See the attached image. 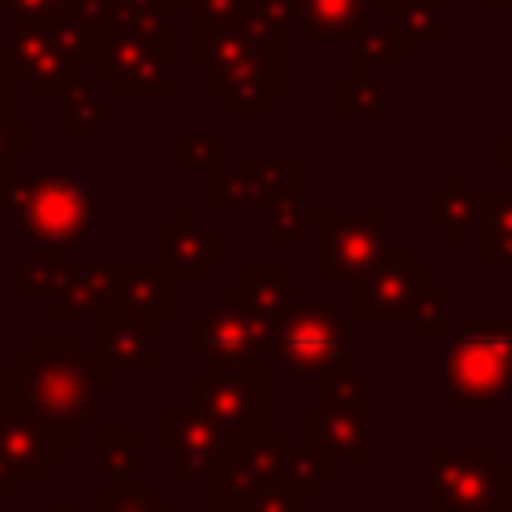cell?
Listing matches in <instances>:
<instances>
[{
	"instance_id": "20",
	"label": "cell",
	"mask_w": 512,
	"mask_h": 512,
	"mask_svg": "<svg viewBox=\"0 0 512 512\" xmlns=\"http://www.w3.org/2000/svg\"><path fill=\"white\" fill-rule=\"evenodd\" d=\"M0 500H8V484L4 480H0Z\"/></svg>"
},
{
	"instance_id": "14",
	"label": "cell",
	"mask_w": 512,
	"mask_h": 512,
	"mask_svg": "<svg viewBox=\"0 0 512 512\" xmlns=\"http://www.w3.org/2000/svg\"><path fill=\"white\" fill-rule=\"evenodd\" d=\"M136 472V432L132 428H104L100 432V476L128 480Z\"/></svg>"
},
{
	"instance_id": "2",
	"label": "cell",
	"mask_w": 512,
	"mask_h": 512,
	"mask_svg": "<svg viewBox=\"0 0 512 512\" xmlns=\"http://www.w3.org/2000/svg\"><path fill=\"white\" fill-rule=\"evenodd\" d=\"M0 204L20 220V228L44 244H68L84 236L92 216L100 212V200L72 176H36L12 184Z\"/></svg>"
},
{
	"instance_id": "15",
	"label": "cell",
	"mask_w": 512,
	"mask_h": 512,
	"mask_svg": "<svg viewBox=\"0 0 512 512\" xmlns=\"http://www.w3.org/2000/svg\"><path fill=\"white\" fill-rule=\"evenodd\" d=\"M100 512H172V504H160L152 484H128V480H104L100 488Z\"/></svg>"
},
{
	"instance_id": "4",
	"label": "cell",
	"mask_w": 512,
	"mask_h": 512,
	"mask_svg": "<svg viewBox=\"0 0 512 512\" xmlns=\"http://www.w3.org/2000/svg\"><path fill=\"white\" fill-rule=\"evenodd\" d=\"M344 332L340 316L324 304H304L296 312L276 316L268 348L284 360L292 372H332L344 364Z\"/></svg>"
},
{
	"instance_id": "17",
	"label": "cell",
	"mask_w": 512,
	"mask_h": 512,
	"mask_svg": "<svg viewBox=\"0 0 512 512\" xmlns=\"http://www.w3.org/2000/svg\"><path fill=\"white\" fill-rule=\"evenodd\" d=\"M320 464H328V460H320V452L308 444V448H300V452H288L284 448V484L296 492V496H304L316 480H328L332 476V468H320Z\"/></svg>"
},
{
	"instance_id": "11",
	"label": "cell",
	"mask_w": 512,
	"mask_h": 512,
	"mask_svg": "<svg viewBox=\"0 0 512 512\" xmlns=\"http://www.w3.org/2000/svg\"><path fill=\"white\" fill-rule=\"evenodd\" d=\"M100 340H104L108 360L132 364V368H140V372L152 368V356H148V316L132 312L128 304H120V308H104Z\"/></svg>"
},
{
	"instance_id": "16",
	"label": "cell",
	"mask_w": 512,
	"mask_h": 512,
	"mask_svg": "<svg viewBox=\"0 0 512 512\" xmlns=\"http://www.w3.org/2000/svg\"><path fill=\"white\" fill-rule=\"evenodd\" d=\"M404 268H408V260H404V256H400V268H396V264L380 268V272H376V280L360 288V312H372V308H396V304L412 292V288L404 284V276H400Z\"/></svg>"
},
{
	"instance_id": "12",
	"label": "cell",
	"mask_w": 512,
	"mask_h": 512,
	"mask_svg": "<svg viewBox=\"0 0 512 512\" xmlns=\"http://www.w3.org/2000/svg\"><path fill=\"white\" fill-rule=\"evenodd\" d=\"M364 0H300L308 36H348L360 24Z\"/></svg>"
},
{
	"instance_id": "5",
	"label": "cell",
	"mask_w": 512,
	"mask_h": 512,
	"mask_svg": "<svg viewBox=\"0 0 512 512\" xmlns=\"http://www.w3.org/2000/svg\"><path fill=\"white\" fill-rule=\"evenodd\" d=\"M80 432L56 428L28 408L12 404L0 416V480L4 484H40L48 468L64 456L68 444H76Z\"/></svg>"
},
{
	"instance_id": "10",
	"label": "cell",
	"mask_w": 512,
	"mask_h": 512,
	"mask_svg": "<svg viewBox=\"0 0 512 512\" xmlns=\"http://www.w3.org/2000/svg\"><path fill=\"white\" fill-rule=\"evenodd\" d=\"M384 236H388V216L340 220V224L328 232L324 280H332V276H360V272L376 268V260H380V252H384Z\"/></svg>"
},
{
	"instance_id": "18",
	"label": "cell",
	"mask_w": 512,
	"mask_h": 512,
	"mask_svg": "<svg viewBox=\"0 0 512 512\" xmlns=\"http://www.w3.org/2000/svg\"><path fill=\"white\" fill-rule=\"evenodd\" d=\"M16 400H12V388H8V376H0V416L12 408Z\"/></svg>"
},
{
	"instance_id": "9",
	"label": "cell",
	"mask_w": 512,
	"mask_h": 512,
	"mask_svg": "<svg viewBox=\"0 0 512 512\" xmlns=\"http://www.w3.org/2000/svg\"><path fill=\"white\" fill-rule=\"evenodd\" d=\"M508 376V344L496 340L488 328H472L452 344L448 380L452 392H492Z\"/></svg>"
},
{
	"instance_id": "6",
	"label": "cell",
	"mask_w": 512,
	"mask_h": 512,
	"mask_svg": "<svg viewBox=\"0 0 512 512\" xmlns=\"http://www.w3.org/2000/svg\"><path fill=\"white\" fill-rule=\"evenodd\" d=\"M272 324H276V316H264V312L232 300L228 308H216L204 320H196L192 348L200 356H208L212 368H256L260 348H268Z\"/></svg>"
},
{
	"instance_id": "7",
	"label": "cell",
	"mask_w": 512,
	"mask_h": 512,
	"mask_svg": "<svg viewBox=\"0 0 512 512\" xmlns=\"http://www.w3.org/2000/svg\"><path fill=\"white\" fill-rule=\"evenodd\" d=\"M192 408L220 424L232 440L260 428V364L256 368H212L192 376Z\"/></svg>"
},
{
	"instance_id": "1",
	"label": "cell",
	"mask_w": 512,
	"mask_h": 512,
	"mask_svg": "<svg viewBox=\"0 0 512 512\" xmlns=\"http://www.w3.org/2000/svg\"><path fill=\"white\" fill-rule=\"evenodd\" d=\"M100 368L104 360L84 356L76 340H36L8 364V388L32 416L80 432L100 416Z\"/></svg>"
},
{
	"instance_id": "19",
	"label": "cell",
	"mask_w": 512,
	"mask_h": 512,
	"mask_svg": "<svg viewBox=\"0 0 512 512\" xmlns=\"http://www.w3.org/2000/svg\"><path fill=\"white\" fill-rule=\"evenodd\" d=\"M48 512H84V508H80L76 500H68V504H60V500H56V504H48Z\"/></svg>"
},
{
	"instance_id": "21",
	"label": "cell",
	"mask_w": 512,
	"mask_h": 512,
	"mask_svg": "<svg viewBox=\"0 0 512 512\" xmlns=\"http://www.w3.org/2000/svg\"><path fill=\"white\" fill-rule=\"evenodd\" d=\"M232 512H256V508H248V504H244V508H232Z\"/></svg>"
},
{
	"instance_id": "8",
	"label": "cell",
	"mask_w": 512,
	"mask_h": 512,
	"mask_svg": "<svg viewBox=\"0 0 512 512\" xmlns=\"http://www.w3.org/2000/svg\"><path fill=\"white\" fill-rule=\"evenodd\" d=\"M156 444H168L176 452L172 476L180 484H188L192 476L212 472L224 460L232 436L220 424H212L204 412L188 408V412H156Z\"/></svg>"
},
{
	"instance_id": "3",
	"label": "cell",
	"mask_w": 512,
	"mask_h": 512,
	"mask_svg": "<svg viewBox=\"0 0 512 512\" xmlns=\"http://www.w3.org/2000/svg\"><path fill=\"white\" fill-rule=\"evenodd\" d=\"M276 484H284V440L272 428L236 436L212 468V512H232Z\"/></svg>"
},
{
	"instance_id": "13",
	"label": "cell",
	"mask_w": 512,
	"mask_h": 512,
	"mask_svg": "<svg viewBox=\"0 0 512 512\" xmlns=\"http://www.w3.org/2000/svg\"><path fill=\"white\" fill-rule=\"evenodd\" d=\"M120 296H124V304H128L132 312H140V316H148V320L172 312V292H168V284H164L156 272H144V268L124 272Z\"/></svg>"
}]
</instances>
